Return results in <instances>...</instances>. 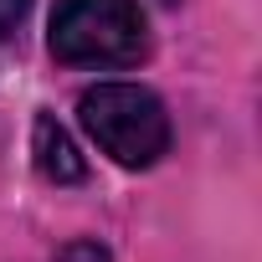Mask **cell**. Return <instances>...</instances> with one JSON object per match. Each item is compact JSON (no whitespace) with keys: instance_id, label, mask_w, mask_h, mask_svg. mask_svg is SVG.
I'll return each mask as SVG.
<instances>
[{"instance_id":"6da1fadb","label":"cell","mask_w":262,"mask_h":262,"mask_svg":"<svg viewBox=\"0 0 262 262\" xmlns=\"http://www.w3.org/2000/svg\"><path fill=\"white\" fill-rule=\"evenodd\" d=\"M88 139L123 170H149L170 149V113L139 82H98L77 98Z\"/></svg>"},{"instance_id":"7a4b0ae2","label":"cell","mask_w":262,"mask_h":262,"mask_svg":"<svg viewBox=\"0 0 262 262\" xmlns=\"http://www.w3.org/2000/svg\"><path fill=\"white\" fill-rule=\"evenodd\" d=\"M149 52L139 0H57L52 57L67 67H134Z\"/></svg>"},{"instance_id":"3957f363","label":"cell","mask_w":262,"mask_h":262,"mask_svg":"<svg viewBox=\"0 0 262 262\" xmlns=\"http://www.w3.org/2000/svg\"><path fill=\"white\" fill-rule=\"evenodd\" d=\"M31 155H36V170H41L52 185H77V180L88 175L77 144L67 139V128H62L52 113H41L36 128H31Z\"/></svg>"},{"instance_id":"277c9868","label":"cell","mask_w":262,"mask_h":262,"mask_svg":"<svg viewBox=\"0 0 262 262\" xmlns=\"http://www.w3.org/2000/svg\"><path fill=\"white\" fill-rule=\"evenodd\" d=\"M26 11H31V0H0V36H11L26 21Z\"/></svg>"},{"instance_id":"5b68a950","label":"cell","mask_w":262,"mask_h":262,"mask_svg":"<svg viewBox=\"0 0 262 262\" xmlns=\"http://www.w3.org/2000/svg\"><path fill=\"white\" fill-rule=\"evenodd\" d=\"M57 262H108V257H103L98 247H88V242H82V247H67V252H62Z\"/></svg>"}]
</instances>
